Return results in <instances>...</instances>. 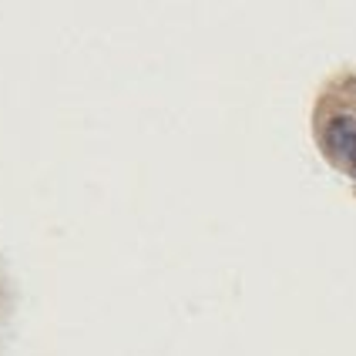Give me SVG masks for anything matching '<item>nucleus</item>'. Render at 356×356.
I'll use <instances>...</instances> for the list:
<instances>
[{"label": "nucleus", "mask_w": 356, "mask_h": 356, "mask_svg": "<svg viewBox=\"0 0 356 356\" xmlns=\"http://www.w3.org/2000/svg\"><path fill=\"white\" fill-rule=\"evenodd\" d=\"M326 141L333 152H350L356 141V121L353 118H333L326 128Z\"/></svg>", "instance_id": "obj_1"}, {"label": "nucleus", "mask_w": 356, "mask_h": 356, "mask_svg": "<svg viewBox=\"0 0 356 356\" xmlns=\"http://www.w3.org/2000/svg\"><path fill=\"white\" fill-rule=\"evenodd\" d=\"M346 155H350V168H353V175H356V141H353V148H350Z\"/></svg>", "instance_id": "obj_2"}]
</instances>
